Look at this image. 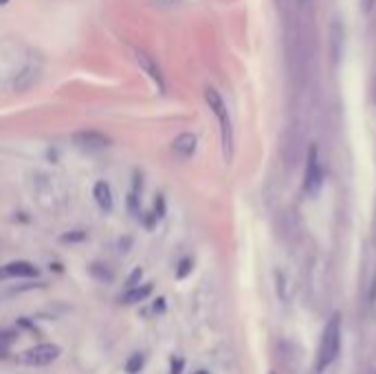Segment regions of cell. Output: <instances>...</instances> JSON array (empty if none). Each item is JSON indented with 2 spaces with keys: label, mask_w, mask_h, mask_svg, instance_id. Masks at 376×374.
Listing matches in <instances>:
<instances>
[{
  "label": "cell",
  "mask_w": 376,
  "mask_h": 374,
  "mask_svg": "<svg viewBox=\"0 0 376 374\" xmlns=\"http://www.w3.org/2000/svg\"><path fill=\"white\" fill-rule=\"evenodd\" d=\"M341 337H343L341 317L332 315L324 326V332H321L319 352H317V370L319 372H324L326 368H330L334 361H337V357L341 352Z\"/></svg>",
  "instance_id": "6da1fadb"
},
{
  "label": "cell",
  "mask_w": 376,
  "mask_h": 374,
  "mask_svg": "<svg viewBox=\"0 0 376 374\" xmlns=\"http://www.w3.org/2000/svg\"><path fill=\"white\" fill-rule=\"evenodd\" d=\"M205 99H207V106L211 108L213 117H216V122H218V128H220V141H222L224 158L227 161H231V156H234V126H231L229 108H227L222 95L216 88H207Z\"/></svg>",
  "instance_id": "7a4b0ae2"
},
{
  "label": "cell",
  "mask_w": 376,
  "mask_h": 374,
  "mask_svg": "<svg viewBox=\"0 0 376 374\" xmlns=\"http://www.w3.org/2000/svg\"><path fill=\"white\" fill-rule=\"evenodd\" d=\"M279 154H281V161L288 170L297 168L304 156H306V137H304V130L300 124H291L284 135H281L279 141Z\"/></svg>",
  "instance_id": "3957f363"
},
{
  "label": "cell",
  "mask_w": 376,
  "mask_h": 374,
  "mask_svg": "<svg viewBox=\"0 0 376 374\" xmlns=\"http://www.w3.org/2000/svg\"><path fill=\"white\" fill-rule=\"evenodd\" d=\"M324 179H326V170H324V163H321V158H319L317 148L308 150L304 190H306L308 194H317V192L321 190V185H324Z\"/></svg>",
  "instance_id": "277c9868"
},
{
  "label": "cell",
  "mask_w": 376,
  "mask_h": 374,
  "mask_svg": "<svg viewBox=\"0 0 376 374\" xmlns=\"http://www.w3.org/2000/svg\"><path fill=\"white\" fill-rule=\"evenodd\" d=\"M60 357V345L56 343H38L33 348L24 350L20 355V361L24 366H49Z\"/></svg>",
  "instance_id": "5b68a950"
},
{
  "label": "cell",
  "mask_w": 376,
  "mask_h": 374,
  "mask_svg": "<svg viewBox=\"0 0 376 374\" xmlns=\"http://www.w3.org/2000/svg\"><path fill=\"white\" fill-rule=\"evenodd\" d=\"M73 143L77 148L88 150V152H95V150H104L111 145V139L104 135V132L97 130H79L73 135Z\"/></svg>",
  "instance_id": "8992f818"
},
{
  "label": "cell",
  "mask_w": 376,
  "mask_h": 374,
  "mask_svg": "<svg viewBox=\"0 0 376 374\" xmlns=\"http://www.w3.org/2000/svg\"><path fill=\"white\" fill-rule=\"evenodd\" d=\"M40 269L35 264L26 262V260H16L9 262L5 266H0V279H9V277H38Z\"/></svg>",
  "instance_id": "52a82bcc"
},
{
  "label": "cell",
  "mask_w": 376,
  "mask_h": 374,
  "mask_svg": "<svg viewBox=\"0 0 376 374\" xmlns=\"http://www.w3.org/2000/svg\"><path fill=\"white\" fill-rule=\"evenodd\" d=\"M196 143H198L196 135H192V132H183V135H179L177 139H174L172 150L179 158H190L196 152Z\"/></svg>",
  "instance_id": "ba28073f"
},
{
  "label": "cell",
  "mask_w": 376,
  "mask_h": 374,
  "mask_svg": "<svg viewBox=\"0 0 376 374\" xmlns=\"http://www.w3.org/2000/svg\"><path fill=\"white\" fill-rule=\"evenodd\" d=\"M137 60H139L141 69L154 79V84H156L161 90H163V88H165V82H163V73H161L158 64H156L150 56H147V53H137Z\"/></svg>",
  "instance_id": "9c48e42d"
},
{
  "label": "cell",
  "mask_w": 376,
  "mask_h": 374,
  "mask_svg": "<svg viewBox=\"0 0 376 374\" xmlns=\"http://www.w3.org/2000/svg\"><path fill=\"white\" fill-rule=\"evenodd\" d=\"M92 194H95V200H97V205L101 207V211H113V190H111L108 183L97 181Z\"/></svg>",
  "instance_id": "30bf717a"
},
{
  "label": "cell",
  "mask_w": 376,
  "mask_h": 374,
  "mask_svg": "<svg viewBox=\"0 0 376 374\" xmlns=\"http://www.w3.org/2000/svg\"><path fill=\"white\" fill-rule=\"evenodd\" d=\"M152 293V284H143V286H134V288H128L124 295H122V302L124 304H139V302H145L150 298Z\"/></svg>",
  "instance_id": "8fae6325"
},
{
  "label": "cell",
  "mask_w": 376,
  "mask_h": 374,
  "mask_svg": "<svg viewBox=\"0 0 376 374\" xmlns=\"http://www.w3.org/2000/svg\"><path fill=\"white\" fill-rule=\"evenodd\" d=\"M141 190H143V177L139 174V172H134V183H132V192L128 196V207L130 211L137 216L139 213V198H141Z\"/></svg>",
  "instance_id": "7c38bea8"
},
{
  "label": "cell",
  "mask_w": 376,
  "mask_h": 374,
  "mask_svg": "<svg viewBox=\"0 0 376 374\" xmlns=\"http://www.w3.org/2000/svg\"><path fill=\"white\" fill-rule=\"evenodd\" d=\"M145 366V357L141 355V352H134L128 361H126V372H130V374H137V372H141V368Z\"/></svg>",
  "instance_id": "4fadbf2b"
},
{
  "label": "cell",
  "mask_w": 376,
  "mask_h": 374,
  "mask_svg": "<svg viewBox=\"0 0 376 374\" xmlns=\"http://www.w3.org/2000/svg\"><path fill=\"white\" fill-rule=\"evenodd\" d=\"M90 271H92V275H97L99 279H104V282H106V279H113V273L108 271V269H99V264H92L90 266Z\"/></svg>",
  "instance_id": "5bb4252c"
},
{
  "label": "cell",
  "mask_w": 376,
  "mask_h": 374,
  "mask_svg": "<svg viewBox=\"0 0 376 374\" xmlns=\"http://www.w3.org/2000/svg\"><path fill=\"white\" fill-rule=\"evenodd\" d=\"M141 277H143V271H141V269H134L132 275L128 277V284H126V286H128V288L139 286V279H141Z\"/></svg>",
  "instance_id": "9a60e30c"
},
{
  "label": "cell",
  "mask_w": 376,
  "mask_h": 374,
  "mask_svg": "<svg viewBox=\"0 0 376 374\" xmlns=\"http://www.w3.org/2000/svg\"><path fill=\"white\" fill-rule=\"evenodd\" d=\"M84 238H86L84 231H75V234H64V236H62L64 243H75V240H84Z\"/></svg>",
  "instance_id": "2e32d148"
},
{
  "label": "cell",
  "mask_w": 376,
  "mask_h": 374,
  "mask_svg": "<svg viewBox=\"0 0 376 374\" xmlns=\"http://www.w3.org/2000/svg\"><path fill=\"white\" fill-rule=\"evenodd\" d=\"M181 266H183V269L179 271V277H183V275H185L187 271H190V260H185V262H183Z\"/></svg>",
  "instance_id": "e0dca14e"
},
{
  "label": "cell",
  "mask_w": 376,
  "mask_h": 374,
  "mask_svg": "<svg viewBox=\"0 0 376 374\" xmlns=\"http://www.w3.org/2000/svg\"><path fill=\"white\" fill-rule=\"evenodd\" d=\"M9 355V345L7 343H0V359H5Z\"/></svg>",
  "instance_id": "ac0fdd59"
},
{
  "label": "cell",
  "mask_w": 376,
  "mask_h": 374,
  "mask_svg": "<svg viewBox=\"0 0 376 374\" xmlns=\"http://www.w3.org/2000/svg\"><path fill=\"white\" fill-rule=\"evenodd\" d=\"M5 3H9V0H0V5H5Z\"/></svg>",
  "instance_id": "d6986e66"
},
{
  "label": "cell",
  "mask_w": 376,
  "mask_h": 374,
  "mask_svg": "<svg viewBox=\"0 0 376 374\" xmlns=\"http://www.w3.org/2000/svg\"><path fill=\"white\" fill-rule=\"evenodd\" d=\"M304 3H306V0H304Z\"/></svg>",
  "instance_id": "ffe728a7"
}]
</instances>
